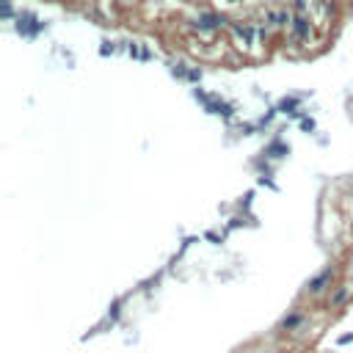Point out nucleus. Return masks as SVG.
I'll list each match as a JSON object with an SVG mask.
<instances>
[{"label": "nucleus", "mask_w": 353, "mask_h": 353, "mask_svg": "<svg viewBox=\"0 0 353 353\" xmlns=\"http://www.w3.org/2000/svg\"><path fill=\"white\" fill-rule=\"evenodd\" d=\"M218 22H221L218 17H210V14H207V17H201L199 25H201V28H213V25H218Z\"/></svg>", "instance_id": "1"}]
</instances>
